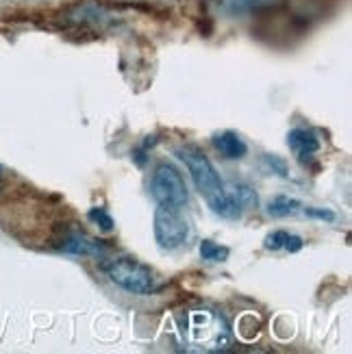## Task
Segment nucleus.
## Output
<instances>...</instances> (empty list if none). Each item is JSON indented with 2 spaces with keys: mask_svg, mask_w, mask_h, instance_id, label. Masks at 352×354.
<instances>
[{
  "mask_svg": "<svg viewBox=\"0 0 352 354\" xmlns=\"http://www.w3.org/2000/svg\"><path fill=\"white\" fill-rule=\"evenodd\" d=\"M176 155L180 161L187 165V170L192 174V180L196 185V189L201 192V196L209 203V207L216 211L222 218L228 220H237L241 218V209L233 200L228 187H224V183L220 180L216 167L211 165L207 155L196 146H183L176 150Z\"/></svg>",
  "mask_w": 352,
  "mask_h": 354,
  "instance_id": "obj_1",
  "label": "nucleus"
},
{
  "mask_svg": "<svg viewBox=\"0 0 352 354\" xmlns=\"http://www.w3.org/2000/svg\"><path fill=\"white\" fill-rule=\"evenodd\" d=\"M185 335L192 346L205 352H218L231 346V333L226 328V322L207 309L192 311L187 315Z\"/></svg>",
  "mask_w": 352,
  "mask_h": 354,
  "instance_id": "obj_2",
  "label": "nucleus"
},
{
  "mask_svg": "<svg viewBox=\"0 0 352 354\" xmlns=\"http://www.w3.org/2000/svg\"><path fill=\"white\" fill-rule=\"evenodd\" d=\"M104 272L111 283L131 291V294L146 296L155 291V276H152L150 268L137 263L133 259H113L104 266Z\"/></svg>",
  "mask_w": 352,
  "mask_h": 354,
  "instance_id": "obj_3",
  "label": "nucleus"
},
{
  "mask_svg": "<svg viewBox=\"0 0 352 354\" xmlns=\"http://www.w3.org/2000/svg\"><path fill=\"white\" fill-rule=\"evenodd\" d=\"M150 194L161 207H174V209H185L187 205V187L185 180L178 174V170L170 163H161L150 180Z\"/></svg>",
  "mask_w": 352,
  "mask_h": 354,
  "instance_id": "obj_4",
  "label": "nucleus"
},
{
  "mask_svg": "<svg viewBox=\"0 0 352 354\" xmlns=\"http://www.w3.org/2000/svg\"><path fill=\"white\" fill-rule=\"evenodd\" d=\"M189 222L183 215V209L174 207H157L155 211V237L161 248L176 250L185 245L189 239Z\"/></svg>",
  "mask_w": 352,
  "mask_h": 354,
  "instance_id": "obj_5",
  "label": "nucleus"
},
{
  "mask_svg": "<svg viewBox=\"0 0 352 354\" xmlns=\"http://www.w3.org/2000/svg\"><path fill=\"white\" fill-rule=\"evenodd\" d=\"M287 144L302 159L319 150V140L311 131H304V129H294L292 133H289L287 135Z\"/></svg>",
  "mask_w": 352,
  "mask_h": 354,
  "instance_id": "obj_6",
  "label": "nucleus"
},
{
  "mask_svg": "<svg viewBox=\"0 0 352 354\" xmlns=\"http://www.w3.org/2000/svg\"><path fill=\"white\" fill-rule=\"evenodd\" d=\"M213 144H216V148L226 159H241L248 152V146L241 142V137L231 131H224V133L216 135L213 137Z\"/></svg>",
  "mask_w": 352,
  "mask_h": 354,
  "instance_id": "obj_7",
  "label": "nucleus"
},
{
  "mask_svg": "<svg viewBox=\"0 0 352 354\" xmlns=\"http://www.w3.org/2000/svg\"><path fill=\"white\" fill-rule=\"evenodd\" d=\"M64 250L74 252V254H100L102 245L98 241H91L87 237H83V235H72V237L66 239Z\"/></svg>",
  "mask_w": 352,
  "mask_h": 354,
  "instance_id": "obj_8",
  "label": "nucleus"
},
{
  "mask_svg": "<svg viewBox=\"0 0 352 354\" xmlns=\"http://www.w3.org/2000/svg\"><path fill=\"white\" fill-rule=\"evenodd\" d=\"M302 209V203L300 200H294V198H287V196H279L274 198L272 203L268 205V213L274 215V218H285V215H294Z\"/></svg>",
  "mask_w": 352,
  "mask_h": 354,
  "instance_id": "obj_9",
  "label": "nucleus"
},
{
  "mask_svg": "<svg viewBox=\"0 0 352 354\" xmlns=\"http://www.w3.org/2000/svg\"><path fill=\"white\" fill-rule=\"evenodd\" d=\"M228 254H231V250H228L226 245H220L211 239H205L201 243V257L205 261H211V263H222V261L228 259Z\"/></svg>",
  "mask_w": 352,
  "mask_h": 354,
  "instance_id": "obj_10",
  "label": "nucleus"
},
{
  "mask_svg": "<svg viewBox=\"0 0 352 354\" xmlns=\"http://www.w3.org/2000/svg\"><path fill=\"white\" fill-rule=\"evenodd\" d=\"M87 215H89V220L94 222V224H98L102 230H111V228H113V220H111V215L106 213L104 209L96 207V209H91Z\"/></svg>",
  "mask_w": 352,
  "mask_h": 354,
  "instance_id": "obj_11",
  "label": "nucleus"
},
{
  "mask_svg": "<svg viewBox=\"0 0 352 354\" xmlns=\"http://www.w3.org/2000/svg\"><path fill=\"white\" fill-rule=\"evenodd\" d=\"M285 239H287V233L285 230H274L272 235L266 237V248L268 250H281L285 245Z\"/></svg>",
  "mask_w": 352,
  "mask_h": 354,
  "instance_id": "obj_12",
  "label": "nucleus"
},
{
  "mask_svg": "<svg viewBox=\"0 0 352 354\" xmlns=\"http://www.w3.org/2000/svg\"><path fill=\"white\" fill-rule=\"evenodd\" d=\"M307 215H309V218L326 220V222H333L335 220V213L328 211V209H307Z\"/></svg>",
  "mask_w": 352,
  "mask_h": 354,
  "instance_id": "obj_13",
  "label": "nucleus"
},
{
  "mask_svg": "<svg viewBox=\"0 0 352 354\" xmlns=\"http://www.w3.org/2000/svg\"><path fill=\"white\" fill-rule=\"evenodd\" d=\"M283 248H287L289 252H298V250L302 248V239H300L298 235H287Z\"/></svg>",
  "mask_w": 352,
  "mask_h": 354,
  "instance_id": "obj_14",
  "label": "nucleus"
}]
</instances>
